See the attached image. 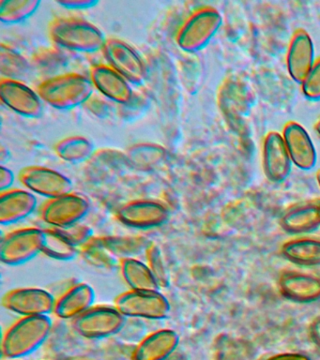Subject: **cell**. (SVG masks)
Segmentation results:
<instances>
[{
	"label": "cell",
	"instance_id": "cell-43",
	"mask_svg": "<svg viewBox=\"0 0 320 360\" xmlns=\"http://www.w3.org/2000/svg\"><path fill=\"white\" fill-rule=\"evenodd\" d=\"M316 131L317 135H319V136L320 137V120L319 121V122L316 123Z\"/></svg>",
	"mask_w": 320,
	"mask_h": 360
},
{
	"label": "cell",
	"instance_id": "cell-25",
	"mask_svg": "<svg viewBox=\"0 0 320 360\" xmlns=\"http://www.w3.org/2000/svg\"><path fill=\"white\" fill-rule=\"evenodd\" d=\"M54 150L60 160L74 165L88 162L97 151L94 143L81 135H72L58 141Z\"/></svg>",
	"mask_w": 320,
	"mask_h": 360
},
{
	"label": "cell",
	"instance_id": "cell-6",
	"mask_svg": "<svg viewBox=\"0 0 320 360\" xmlns=\"http://www.w3.org/2000/svg\"><path fill=\"white\" fill-rule=\"evenodd\" d=\"M126 317L116 307H92L72 320V328L81 337L100 340L114 336L122 330Z\"/></svg>",
	"mask_w": 320,
	"mask_h": 360
},
{
	"label": "cell",
	"instance_id": "cell-11",
	"mask_svg": "<svg viewBox=\"0 0 320 360\" xmlns=\"http://www.w3.org/2000/svg\"><path fill=\"white\" fill-rule=\"evenodd\" d=\"M18 177L27 190L49 200L72 193V183L69 177L44 166H27L22 169Z\"/></svg>",
	"mask_w": 320,
	"mask_h": 360
},
{
	"label": "cell",
	"instance_id": "cell-20",
	"mask_svg": "<svg viewBox=\"0 0 320 360\" xmlns=\"http://www.w3.org/2000/svg\"><path fill=\"white\" fill-rule=\"evenodd\" d=\"M95 297L94 287L89 283L75 284L56 301L54 314L60 319L75 320L94 307Z\"/></svg>",
	"mask_w": 320,
	"mask_h": 360
},
{
	"label": "cell",
	"instance_id": "cell-15",
	"mask_svg": "<svg viewBox=\"0 0 320 360\" xmlns=\"http://www.w3.org/2000/svg\"><path fill=\"white\" fill-rule=\"evenodd\" d=\"M89 79L101 95L119 106L127 103L133 97L134 92L130 83L109 65L96 64L91 66Z\"/></svg>",
	"mask_w": 320,
	"mask_h": 360
},
{
	"label": "cell",
	"instance_id": "cell-1",
	"mask_svg": "<svg viewBox=\"0 0 320 360\" xmlns=\"http://www.w3.org/2000/svg\"><path fill=\"white\" fill-rule=\"evenodd\" d=\"M36 91L47 105L60 111H69L83 106L94 94V86L89 77L69 72L46 79Z\"/></svg>",
	"mask_w": 320,
	"mask_h": 360
},
{
	"label": "cell",
	"instance_id": "cell-8",
	"mask_svg": "<svg viewBox=\"0 0 320 360\" xmlns=\"http://www.w3.org/2000/svg\"><path fill=\"white\" fill-rule=\"evenodd\" d=\"M102 52L108 65L132 84L142 86L148 78V68L142 56L117 38H108Z\"/></svg>",
	"mask_w": 320,
	"mask_h": 360
},
{
	"label": "cell",
	"instance_id": "cell-44",
	"mask_svg": "<svg viewBox=\"0 0 320 360\" xmlns=\"http://www.w3.org/2000/svg\"><path fill=\"white\" fill-rule=\"evenodd\" d=\"M316 180H317V183H319V186L320 188V170L319 172H317Z\"/></svg>",
	"mask_w": 320,
	"mask_h": 360
},
{
	"label": "cell",
	"instance_id": "cell-30",
	"mask_svg": "<svg viewBox=\"0 0 320 360\" xmlns=\"http://www.w3.org/2000/svg\"><path fill=\"white\" fill-rule=\"evenodd\" d=\"M30 72V64L25 56L10 45H0V73L1 78L21 81Z\"/></svg>",
	"mask_w": 320,
	"mask_h": 360
},
{
	"label": "cell",
	"instance_id": "cell-21",
	"mask_svg": "<svg viewBox=\"0 0 320 360\" xmlns=\"http://www.w3.org/2000/svg\"><path fill=\"white\" fill-rule=\"evenodd\" d=\"M280 225L290 235H302L314 232L320 227L319 202H302L288 208L281 216Z\"/></svg>",
	"mask_w": 320,
	"mask_h": 360
},
{
	"label": "cell",
	"instance_id": "cell-19",
	"mask_svg": "<svg viewBox=\"0 0 320 360\" xmlns=\"http://www.w3.org/2000/svg\"><path fill=\"white\" fill-rule=\"evenodd\" d=\"M38 205L37 197L32 191L12 188L0 195V224L11 225L24 221Z\"/></svg>",
	"mask_w": 320,
	"mask_h": 360
},
{
	"label": "cell",
	"instance_id": "cell-42",
	"mask_svg": "<svg viewBox=\"0 0 320 360\" xmlns=\"http://www.w3.org/2000/svg\"><path fill=\"white\" fill-rule=\"evenodd\" d=\"M64 360H94L85 356H71Z\"/></svg>",
	"mask_w": 320,
	"mask_h": 360
},
{
	"label": "cell",
	"instance_id": "cell-26",
	"mask_svg": "<svg viewBox=\"0 0 320 360\" xmlns=\"http://www.w3.org/2000/svg\"><path fill=\"white\" fill-rule=\"evenodd\" d=\"M101 243L117 260L137 259L146 253L151 242L143 236H101Z\"/></svg>",
	"mask_w": 320,
	"mask_h": 360
},
{
	"label": "cell",
	"instance_id": "cell-12",
	"mask_svg": "<svg viewBox=\"0 0 320 360\" xmlns=\"http://www.w3.org/2000/svg\"><path fill=\"white\" fill-rule=\"evenodd\" d=\"M54 295L41 288H18L8 292L2 298V306L22 317L49 316L54 312Z\"/></svg>",
	"mask_w": 320,
	"mask_h": 360
},
{
	"label": "cell",
	"instance_id": "cell-4",
	"mask_svg": "<svg viewBox=\"0 0 320 360\" xmlns=\"http://www.w3.org/2000/svg\"><path fill=\"white\" fill-rule=\"evenodd\" d=\"M223 19L221 13L212 7L193 11L179 27L176 44L186 53H196L204 49L220 30Z\"/></svg>",
	"mask_w": 320,
	"mask_h": 360
},
{
	"label": "cell",
	"instance_id": "cell-38",
	"mask_svg": "<svg viewBox=\"0 0 320 360\" xmlns=\"http://www.w3.org/2000/svg\"><path fill=\"white\" fill-rule=\"evenodd\" d=\"M15 180V176L13 172L10 168L1 165V167H0V191H1V193L12 190Z\"/></svg>",
	"mask_w": 320,
	"mask_h": 360
},
{
	"label": "cell",
	"instance_id": "cell-29",
	"mask_svg": "<svg viewBox=\"0 0 320 360\" xmlns=\"http://www.w3.org/2000/svg\"><path fill=\"white\" fill-rule=\"evenodd\" d=\"M41 0H1L0 21L4 25L23 24L39 11Z\"/></svg>",
	"mask_w": 320,
	"mask_h": 360
},
{
	"label": "cell",
	"instance_id": "cell-39",
	"mask_svg": "<svg viewBox=\"0 0 320 360\" xmlns=\"http://www.w3.org/2000/svg\"><path fill=\"white\" fill-rule=\"evenodd\" d=\"M266 360H311L306 354L300 353H282L269 356Z\"/></svg>",
	"mask_w": 320,
	"mask_h": 360
},
{
	"label": "cell",
	"instance_id": "cell-5",
	"mask_svg": "<svg viewBox=\"0 0 320 360\" xmlns=\"http://www.w3.org/2000/svg\"><path fill=\"white\" fill-rule=\"evenodd\" d=\"M115 307L126 318L148 320H164L168 317L171 311L169 300L159 290H129L116 298Z\"/></svg>",
	"mask_w": 320,
	"mask_h": 360
},
{
	"label": "cell",
	"instance_id": "cell-16",
	"mask_svg": "<svg viewBox=\"0 0 320 360\" xmlns=\"http://www.w3.org/2000/svg\"><path fill=\"white\" fill-rule=\"evenodd\" d=\"M292 163L302 171L314 168L317 162L316 149L307 131L299 123L288 122L283 135Z\"/></svg>",
	"mask_w": 320,
	"mask_h": 360
},
{
	"label": "cell",
	"instance_id": "cell-40",
	"mask_svg": "<svg viewBox=\"0 0 320 360\" xmlns=\"http://www.w3.org/2000/svg\"><path fill=\"white\" fill-rule=\"evenodd\" d=\"M310 335L312 340H313L314 342L320 348V317L316 318V319L311 323Z\"/></svg>",
	"mask_w": 320,
	"mask_h": 360
},
{
	"label": "cell",
	"instance_id": "cell-18",
	"mask_svg": "<svg viewBox=\"0 0 320 360\" xmlns=\"http://www.w3.org/2000/svg\"><path fill=\"white\" fill-rule=\"evenodd\" d=\"M281 295L295 303L320 300V277L302 272H283L278 283Z\"/></svg>",
	"mask_w": 320,
	"mask_h": 360
},
{
	"label": "cell",
	"instance_id": "cell-23",
	"mask_svg": "<svg viewBox=\"0 0 320 360\" xmlns=\"http://www.w3.org/2000/svg\"><path fill=\"white\" fill-rule=\"evenodd\" d=\"M281 252L286 260L297 266H320V239H293L283 245Z\"/></svg>",
	"mask_w": 320,
	"mask_h": 360
},
{
	"label": "cell",
	"instance_id": "cell-10",
	"mask_svg": "<svg viewBox=\"0 0 320 360\" xmlns=\"http://www.w3.org/2000/svg\"><path fill=\"white\" fill-rule=\"evenodd\" d=\"M91 210L89 200L77 193L49 200L41 211V218L53 228H67L80 224Z\"/></svg>",
	"mask_w": 320,
	"mask_h": 360
},
{
	"label": "cell",
	"instance_id": "cell-27",
	"mask_svg": "<svg viewBox=\"0 0 320 360\" xmlns=\"http://www.w3.org/2000/svg\"><path fill=\"white\" fill-rule=\"evenodd\" d=\"M128 163L140 169H151L164 163L168 158L167 148L155 143H134L125 151Z\"/></svg>",
	"mask_w": 320,
	"mask_h": 360
},
{
	"label": "cell",
	"instance_id": "cell-36",
	"mask_svg": "<svg viewBox=\"0 0 320 360\" xmlns=\"http://www.w3.org/2000/svg\"><path fill=\"white\" fill-rule=\"evenodd\" d=\"M83 107L89 115L100 118V120H106V118L110 117L112 112H113V108H112L108 98H105L103 96L94 94V93L86 101Z\"/></svg>",
	"mask_w": 320,
	"mask_h": 360
},
{
	"label": "cell",
	"instance_id": "cell-24",
	"mask_svg": "<svg viewBox=\"0 0 320 360\" xmlns=\"http://www.w3.org/2000/svg\"><path fill=\"white\" fill-rule=\"evenodd\" d=\"M120 272L130 290L157 291L160 289L147 263L139 259H125L120 261Z\"/></svg>",
	"mask_w": 320,
	"mask_h": 360
},
{
	"label": "cell",
	"instance_id": "cell-34",
	"mask_svg": "<svg viewBox=\"0 0 320 360\" xmlns=\"http://www.w3.org/2000/svg\"><path fill=\"white\" fill-rule=\"evenodd\" d=\"M305 97L309 101H320V58L314 62L302 84Z\"/></svg>",
	"mask_w": 320,
	"mask_h": 360
},
{
	"label": "cell",
	"instance_id": "cell-14",
	"mask_svg": "<svg viewBox=\"0 0 320 360\" xmlns=\"http://www.w3.org/2000/svg\"><path fill=\"white\" fill-rule=\"evenodd\" d=\"M263 170L267 179L272 183L285 181L292 170V160L282 135L271 131L263 143Z\"/></svg>",
	"mask_w": 320,
	"mask_h": 360
},
{
	"label": "cell",
	"instance_id": "cell-41",
	"mask_svg": "<svg viewBox=\"0 0 320 360\" xmlns=\"http://www.w3.org/2000/svg\"><path fill=\"white\" fill-rule=\"evenodd\" d=\"M162 360H188L186 354L184 352L176 350L172 354H169L167 357H165Z\"/></svg>",
	"mask_w": 320,
	"mask_h": 360
},
{
	"label": "cell",
	"instance_id": "cell-31",
	"mask_svg": "<svg viewBox=\"0 0 320 360\" xmlns=\"http://www.w3.org/2000/svg\"><path fill=\"white\" fill-rule=\"evenodd\" d=\"M79 255L91 266L101 269H111L117 266V259L114 257L101 243L99 238H92L79 248Z\"/></svg>",
	"mask_w": 320,
	"mask_h": 360
},
{
	"label": "cell",
	"instance_id": "cell-2",
	"mask_svg": "<svg viewBox=\"0 0 320 360\" xmlns=\"http://www.w3.org/2000/svg\"><path fill=\"white\" fill-rule=\"evenodd\" d=\"M50 39L58 47L75 53H94L102 51L105 34L96 25L75 17H60L50 22Z\"/></svg>",
	"mask_w": 320,
	"mask_h": 360
},
{
	"label": "cell",
	"instance_id": "cell-45",
	"mask_svg": "<svg viewBox=\"0 0 320 360\" xmlns=\"http://www.w3.org/2000/svg\"><path fill=\"white\" fill-rule=\"evenodd\" d=\"M317 202H319V204L320 205V199L319 200H316Z\"/></svg>",
	"mask_w": 320,
	"mask_h": 360
},
{
	"label": "cell",
	"instance_id": "cell-7",
	"mask_svg": "<svg viewBox=\"0 0 320 360\" xmlns=\"http://www.w3.org/2000/svg\"><path fill=\"white\" fill-rule=\"evenodd\" d=\"M44 230L36 227L13 231L2 239L0 260L9 266H18L33 260L41 253Z\"/></svg>",
	"mask_w": 320,
	"mask_h": 360
},
{
	"label": "cell",
	"instance_id": "cell-3",
	"mask_svg": "<svg viewBox=\"0 0 320 360\" xmlns=\"http://www.w3.org/2000/svg\"><path fill=\"white\" fill-rule=\"evenodd\" d=\"M52 326L49 316L22 317L5 333L2 354L10 359L30 356L46 342Z\"/></svg>",
	"mask_w": 320,
	"mask_h": 360
},
{
	"label": "cell",
	"instance_id": "cell-28",
	"mask_svg": "<svg viewBox=\"0 0 320 360\" xmlns=\"http://www.w3.org/2000/svg\"><path fill=\"white\" fill-rule=\"evenodd\" d=\"M41 253L47 257L60 262L75 260L79 255V249L75 247L56 228L44 230Z\"/></svg>",
	"mask_w": 320,
	"mask_h": 360
},
{
	"label": "cell",
	"instance_id": "cell-32",
	"mask_svg": "<svg viewBox=\"0 0 320 360\" xmlns=\"http://www.w3.org/2000/svg\"><path fill=\"white\" fill-rule=\"evenodd\" d=\"M145 255L147 258V264L160 288H168L170 285L169 270L165 264V256L162 255L161 248L155 243H151L146 250Z\"/></svg>",
	"mask_w": 320,
	"mask_h": 360
},
{
	"label": "cell",
	"instance_id": "cell-22",
	"mask_svg": "<svg viewBox=\"0 0 320 360\" xmlns=\"http://www.w3.org/2000/svg\"><path fill=\"white\" fill-rule=\"evenodd\" d=\"M179 336L169 328L160 329L146 337L133 353V360H162L178 350Z\"/></svg>",
	"mask_w": 320,
	"mask_h": 360
},
{
	"label": "cell",
	"instance_id": "cell-46",
	"mask_svg": "<svg viewBox=\"0 0 320 360\" xmlns=\"http://www.w3.org/2000/svg\"><path fill=\"white\" fill-rule=\"evenodd\" d=\"M11 360H18V359H11Z\"/></svg>",
	"mask_w": 320,
	"mask_h": 360
},
{
	"label": "cell",
	"instance_id": "cell-37",
	"mask_svg": "<svg viewBox=\"0 0 320 360\" xmlns=\"http://www.w3.org/2000/svg\"><path fill=\"white\" fill-rule=\"evenodd\" d=\"M60 7L71 11L91 10L99 4L98 0H58Z\"/></svg>",
	"mask_w": 320,
	"mask_h": 360
},
{
	"label": "cell",
	"instance_id": "cell-9",
	"mask_svg": "<svg viewBox=\"0 0 320 360\" xmlns=\"http://www.w3.org/2000/svg\"><path fill=\"white\" fill-rule=\"evenodd\" d=\"M117 219L125 226L137 230H151L164 226L170 219L168 208L153 200H134L117 211Z\"/></svg>",
	"mask_w": 320,
	"mask_h": 360
},
{
	"label": "cell",
	"instance_id": "cell-13",
	"mask_svg": "<svg viewBox=\"0 0 320 360\" xmlns=\"http://www.w3.org/2000/svg\"><path fill=\"white\" fill-rule=\"evenodd\" d=\"M0 100L21 117L37 120L44 115V101L38 92L22 81L1 78Z\"/></svg>",
	"mask_w": 320,
	"mask_h": 360
},
{
	"label": "cell",
	"instance_id": "cell-33",
	"mask_svg": "<svg viewBox=\"0 0 320 360\" xmlns=\"http://www.w3.org/2000/svg\"><path fill=\"white\" fill-rule=\"evenodd\" d=\"M151 107L148 96L143 92H134L133 97L127 103L122 104L117 109V114L123 121L132 122L141 118L147 114Z\"/></svg>",
	"mask_w": 320,
	"mask_h": 360
},
{
	"label": "cell",
	"instance_id": "cell-17",
	"mask_svg": "<svg viewBox=\"0 0 320 360\" xmlns=\"http://www.w3.org/2000/svg\"><path fill=\"white\" fill-rule=\"evenodd\" d=\"M314 62L313 39L305 30L296 31L292 36L286 55V68L292 80L302 84Z\"/></svg>",
	"mask_w": 320,
	"mask_h": 360
},
{
	"label": "cell",
	"instance_id": "cell-35",
	"mask_svg": "<svg viewBox=\"0 0 320 360\" xmlns=\"http://www.w3.org/2000/svg\"><path fill=\"white\" fill-rule=\"evenodd\" d=\"M56 229L63 233L78 249L94 238V232H92L91 228L87 226L85 224H77L70 227L61 228V229L56 228Z\"/></svg>",
	"mask_w": 320,
	"mask_h": 360
}]
</instances>
